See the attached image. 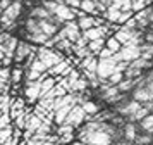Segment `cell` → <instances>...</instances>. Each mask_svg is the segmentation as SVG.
<instances>
[{
	"label": "cell",
	"mask_w": 153,
	"mask_h": 145,
	"mask_svg": "<svg viewBox=\"0 0 153 145\" xmlns=\"http://www.w3.org/2000/svg\"><path fill=\"white\" fill-rule=\"evenodd\" d=\"M141 128H143L145 131H148V133L153 130V114H152V116L148 114V116H146L145 119L141 121Z\"/></svg>",
	"instance_id": "7402d4cb"
},
{
	"label": "cell",
	"mask_w": 153,
	"mask_h": 145,
	"mask_svg": "<svg viewBox=\"0 0 153 145\" xmlns=\"http://www.w3.org/2000/svg\"><path fill=\"white\" fill-rule=\"evenodd\" d=\"M110 5L114 7V9H119L120 12L132 11V2H131V0H114Z\"/></svg>",
	"instance_id": "9a60e30c"
},
{
	"label": "cell",
	"mask_w": 153,
	"mask_h": 145,
	"mask_svg": "<svg viewBox=\"0 0 153 145\" xmlns=\"http://www.w3.org/2000/svg\"><path fill=\"white\" fill-rule=\"evenodd\" d=\"M24 66L22 64H14L10 68V85H22L24 83Z\"/></svg>",
	"instance_id": "ba28073f"
},
{
	"label": "cell",
	"mask_w": 153,
	"mask_h": 145,
	"mask_svg": "<svg viewBox=\"0 0 153 145\" xmlns=\"http://www.w3.org/2000/svg\"><path fill=\"white\" fill-rule=\"evenodd\" d=\"M150 21L153 23V7H152V14H150Z\"/></svg>",
	"instance_id": "4316f807"
},
{
	"label": "cell",
	"mask_w": 153,
	"mask_h": 145,
	"mask_svg": "<svg viewBox=\"0 0 153 145\" xmlns=\"http://www.w3.org/2000/svg\"><path fill=\"white\" fill-rule=\"evenodd\" d=\"M143 107V104L136 102V100H132V102H127L126 105H122V107H119V112L122 114V116H132L136 110H139Z\"/></svg>",
	"instance_id": "8fae6325"
},
{
	"label": "cell",
	"mask_w": 153,
	"mask_h": 145,
	"mask_svg": "<svg viewBox=\"0 0 153 145\" xmlns=\"http://www.w3.org/2000/svg\"><path fill=\"white\" fill-rule=\"evenodd\" d=\"M134 100L139 104L153 102V92H150L148 88H138L134 92Z\"/></svg>",
	"instance_id": "30bf717a"
},
{
	"label": "cell",
	"mask_w": 153,
	"mask_h": 145,
	"mask_svg": "<svg viewBox=\"0 0 153 145\" xmlns=\"http://www.w3.org/2000/svg\"><path fill=\"white\" fill-rule=\"evenodd\" d=\"M131 2H132V12L134 14L148 7V0H131Z\"/></svg>",
	"instance_id": "44dd1931"
},
{
	"label": "cell",
	"mask_w": 153,
	"mask_h": 145,
	"mask_svg": "<svg viewBox=\"0 0 153 145\" xmlns=\"http://www.w3.org/2000/svg\"><path fill=\"white\" fill-rule=\"evenodd\" d=\"M28 69H35L36 73H40V74H43V73H47V71H48V68H47V66H45V64H43L40 59H38V57L33 61V64H31Z\"/></svg>",
	"instance_id": "ffe728a7"
},
{
	"label": "cell",
	"mask_w": 153,
	"mask_h": 145,
	"mask_svg": "<svg viewBox=\"0 0 153 145\" xmlns=\"http://www.w3.org/2000/svg\"><path fill=\"white\" fill-rule=\"evenodd\" d=\"M117 68V61L110 57V59H98V68H97V74L102 80H108Z\"/></svg>",
	"instance_id": "3957f363"
},
{
	"label": "cell",
	"mask_w": 153,
	"mask_h": 145,
	"mask_svg": "<svg viewBox=\"0 0 153 145\" xmlns=\"http://www.w3.org/2000/svg\"><path fill=\"white\" fill-rule=\"evenodd\" d=\"M105 47L108 48L112 54H117L119 50L122 48V43H120V41H119L117 38L114 36V35H112V36H108V38L105 40Z\"/></svg>",
	"instance_id": "5bb4252c"
},
{
	"label": "cell",
	"mask_w": 153,
	"mask_h": 145,
	"mask_svg": "<svg viewBox=\"0 0 153 145\" xmlns=\"http://www.w3.org/2000/svg\"><path fill=\"white\" fill-rule=\"evenodd\" d=\"M53 16H55L57 19L60 21V23H69V21H76V12H74V9H71V7H67L65 4H59L55 9V12H53Z\"/></svg>",
	"instance_id": "52a82bcc"
},
{
	"label": "cell",
	"mask_w": 153,
	"mask_h": 145,
	"mask_svg": "<svg viewBox=\"0 0 153 145\" xmlns=\"http://www.w3.org/2000/svg\"><path fill=\"white\" fill-rule=\"evenodd\" d=\"M38 59L47 66V68H53L55 64L62 62L65 59V55L62 52H59L57 48H47V47H38Z\"/></svg>",
	"instance_id": "6da1fadb"
},
{
	"label": "cell",
	"mask_w": 153,
	"mask_h": 145,
	"mask_svg": "<svg viewBox=\"0 0 153 145\" xmlns=\"http://www.w3.org/2000/svg\"><path fill=\"white\" fill-rule=\"evenodd\" d=\"M134 86H136V80H127V78H124V80L117 85V88L120 90V92H124V93L127 92V90L134 88Z\"/></svg>",
	"instance_id": "d6986e66"
},
{
	"label": "cell",
	"mask_w": 153,
	"mask_h": 145,
	"mask_svg": "<svg viewBox=\"0 0 153 145\" xmlns=\"http://www.w3.org/2000/svg\"><path fill=\"white\" fill-rule=\"evenodd\" d=\"M83 109L88 116H97L98 112H100V107H98L93 100H86V102L83 104Z\"/></svg>",
	"instance_id": "e0dca14e"
},
{
	"label": "cell",
	"mask_w": 153,
	"mask_h": 145,
	"mask_svg": "<svg viewBox=\"0 0 153 145\" xmlns=\"http://www.w3.org/2000/svg\"><path fill=\"white\" fill-rule=\"evenodd\" d=\"M117 62H129L131 64L132 61H136L141 57V48L139 47H122L117 54L112 55Z\"/></svg>",
	"instance_id": "277c9868"
},
{
	"label": "cell",
	"mask_w": 153,
	"mask_h": 145,
	"mask_svg": "<svg viewBox=\"0 0 153 145\" xmlns=\"http://www.w3.org/2000/svg\"><path fill=\"white\" fill-rule=\"evenodd\" d=\"M139 48H141V57L146 59V61H152L153 59V43L145 41L143 45H139Z\"/></svg>",
	"instance_id": "2e32d148"
},
{
	"label": "cell",
	"mask_w": 153,
	"mask_h": 145,
	"mask_svg": "<svg viewBox=\"0 0 153 145\" xmlns=\"http://www.w3.org/2000/svg\"><path fill=\"white\" fill-rule=\"evenodd\" d=\"M28 105H35L42 97V81H24V93Z\"/></svg>",
	"instance_id": "7a4b0ae2"
},
{
	"label": "cell",
	"mask_w": 153,
	"mask_h": 145,
	"mask_svg": "<svg viewBox=\"0 0 153 145\" xmlns=\"http://www.w3.org/2000/svg\"><path fill=\"white\" fill-rule=\"evenodd\" d=\"M122 80H124V73H114L107 81H108V85H112V86H117Z\"/></svg>",
	"instance_id": "603a6c76"
},
{
	"label": "cell",
	"mask_w": 153,
	"mask_h": 145,
	"mask_svg": "<svg viewBox=\"0 0 153 145\" xmlns=\"http://www.w3.org/2000/svg\"><path fill=\"white\" fill-rule=\"evenodd\" d=\"M9 126H12V119H10V114H2L0 116V130H5Z\"/></svg>",
	"instance_id": "cb8c5ba5"
},
{
	"label": "cell",
	"mask_w": 153,
	"mask_h": 145,
	"mask_svg": "<svg viewBox=\"0 0 153 145\" xmlns=\"http://www.w3.org/2000/svg\"><path fill=\"white\" fill-rule=\"evenodd\" d=\"M86 121V112H84L83 105H74L72 110L69 112V116L65 119V124H71V126H74V128H79L81 124Z\"/></svg>",
	"instance_id": "5b68a950"
},
{
	"label": "cell",
	"mask_w": 153,
	"mask_h": 145,
	"mask_svg": "<svg viewBox=\"0 0 153 145\" xmlns=\"http://www.w3.org/2000/svg\"><path fill=\"white\" fill-rule=\"evenodd\" d=\"M105 40H107V38H100V40L90 41V43H88V48H90L91 54L98 57V55H100V52H102V50L105 48Z\"/></svg>",
	"instance_id": "4fadbf2b"
},
{
	"label": "cell",
	"mask_w": 153,
	"mask_h": 145,
	"mask_svg": "<svg viewBox=\"0 0 153 145\" xmlns=\"http://www.w3.org/2000/svg\"><path fill=\"white\" fill-rule=\"evenodd\" d=\"M2 31H4V29H2V24H0V33H2Z\"/></svg>",
	"instance_id": "83f0119b"
},
{
	"label": "cell",
	"mask_w": 153,
	"mask_h": 145,
	"mask_svg": "<svg viewBox=\"0 0 153 145\" xmlns=\"http://www.w3.org/2000/svg\"><path fill=\"white\" fill-rule=\"evenodd\" d=\"M77 26L81 31H86V29H90V28L95 26V16H90V14H84L81 17H77Z\"/></svg>",
	"instance_id": "7c38bea8"
},
{
	"label": "cell",
	"mask_w": 153,
	"mask_h": 145,
	"mask_svg": "<svg viewBox=\"0 0 153 145\" xmlns=\"http://www.w3.org/2000/svg\"><path fill=\"white\" fill-rule=\"evenodd\" d=\"M136 145H148L153 142V137L152 135H141V137H136Z\"/></svg>",
	"instance_id": "d4e9b609"
},
{
	"label": "cell",
	"mask_w": 153,
	"mask_h": 145,
	"mask_svg": "<svg viewBox=\"0 0 153 145\" xmlns=\"http://www.w3.org/2000/svg\"><path fill=\"white\" fill-rule=\"evenodd\" d=\"M60 31H62L64 36H65L67 40H71L72 43H76V41L81 38V35H83V31L77 26V21H69V23H65V24L60 28Z\"/></svg>",
	"instance_id": "8992f818"
},
{
	"label": "cell",
	"mask_w": 153,
	"mask_h": 145,
	"mask_svg": "<svg viewBox=\"0 0 153 145\" xmlns=\"http://www.w3.org/2000/svg\"><path fill=\"white\" fill-rule=\"evenodd\" d=\"M136 137H138V135H136V124H132V123L126 124V126H124V138H126V140L134 142Z\"/></svg>",
	"instance_id": "ac0fdd59"
},
{
	"label": "cell",
	"mask_w": 153,
	"mask_h": 145,
	"mask_svg": "<svg viewBox=\"0 0 153 145\" xmlns=\"http://www.w3.org/2000/svg\"><path fill=\"white\" fill-rule=\"evenodd\" d=\"M112 55H114V54H112V52H110V50H108L107 47H105L103 50L100 52V55H98V59H110Z\"/></svg>",
	"instance_id": "484cf974"
},
{
	"label": "cell",
	"mask_w": 153,
	"mask_h": 145,
	"mask_svg": "<svg viewBox=\"0 0 153 145\" xmlns=\"http://www.w3.org/2000/svg\"><path fill=\"white\" fill-rule=\"evenodd\" d=\"M28 17H33V19L42 21V19H52V17H53V14H50L43 5H35V7H31V9H29V16H28Z\"/></svg>",
	"instance_id": "9c48e42d"
},
{
	"label": "cell",
	"mask_w": 153,
	"mask_h": 145,
	"mask_svg": "<svg viewBox=\"0 0 153 145\" xmlns=\"http://www.w3.org/2000/svg\"><path fill=\"white\" fill-rule=\"evenodd\" d=\"M150 135H152V137H153V130H152V131H150Z\"/></svg>",
	"instance_id": "f1b7e54d"
}]
</instances>
